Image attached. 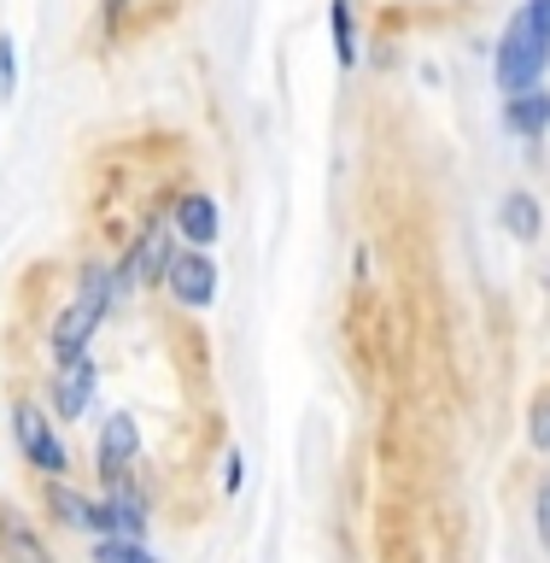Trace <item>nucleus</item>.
I'll use <instances>...</instances> for the list:
<instances>
[{"label": "nucleus", "instance_id": "10", "mask_svg": "<svg viewBox=\"0 0 550 563\" xmlns=\"http://www.w3.org/2000/svg\"><path fill=\"white\" fill-rule=\"evenodd\" d=\"M88 399H94V358L77 352V358H59V376H53V405L65 417H82Z\"/></svg>", "mask_w": 550, "mask_h": 563}, {"label": "nucleus", "instance_id": "18", "mask_svg": "<svg viewBox=\"0 0 550 563\" xmlns=\"http://www.w3.org/2000/svg\"><path fill=\"white\" fill-rule=\"evenodd\" d=\"M18 88V53H12V35H0V95Z\"/></svg>", "mask_w": 550, "mask_h": 563}, {"label": "nucleus", "instance_id": "13", "mask_svg": "<svg viewBox=\"0 0 550 563\" xmlns=\"http://www.w3.org/2000/svg\"><path fill=\"white\" fill-rule=\"evenodd\" d=\"M105 510H112V534H130V540L147 534V499H141V493H130L123 482H112V499H105Z\"/></svg>", "mask_w": 550, "mask_h": 563}, {"label": "nucleus", "instance_id": "20", "mask_svg": "<svg viewBox=\"0 0 550 563\" xmlns=\"http://www.w3.org/2000/svg\"><path fill=\"white\" fill-rule=\"evenodd\" d=\"M539 540L550 545V482L539 487Z\"/></svg>", "mask_w": 550, "mask_h": 563}, {"label": "nucleus", "instance_id": "4", "mask_svg": "<svg viewBox=\"0 0 550 563\" xmlns=\"http://www.w3.org/2000/svg\"><path fill=\"white\" fill-rule=\"evenodd\" d=\"M12 434H18V452L30 457V470L47 475V482H59L65 464H70V457H65V440L53 434V422L35 411V405H18V411H12Z\"/></svg>", "mask_w": 550, "mask_h": 563}, {"label": "nucleus", "instance_id": "8", "mask_svg": "<svg viewBox=\"0 0 550 563\" xmlns=\"http://www.w3.org/2000/svg\"><path fill=\"white\" fill-rule=\"evenodd\" d=\"M170 229H176L188 246H211V241L223 235L217 200H211V194H182V200L170 206Z\"/></svg>", "mask_w": 550, "mask_h": 563}, {"label": "nucleus", "instance_id": "15", "mask_svg": "<svg viewBox=\"0 0 550 563\" xmlns=\"http://www.w3.org/2000/svg\"><path fill=\"white\" fill-rule=\"evenodd\" d=\"M94 563H158L141 540H130V534H100L94 540Z\"/></svg>", "mask_w": 550, "mask_h": 563}, {"label": "nucleus", "instance_id": "5", "mask_svg": "<svg viewBox=\"0 0 550 563\" xmlns=\"http://www.w3.org/2000/svg\"><path fill=\"white\" fill-rule=\"evenodd\" d=\"M170 253H176V235L165 223L141 229L135 246H130V258H123V271H117V288H153V282H165Z\"/></svg>", "mask_w": 550, "mask_h": 563}, {"label": "nucleus", "instance_id": "7", "mask_svg": "<svg viewBox=\"0 0 550 563\" xmlns=\"http://www.w3.org/2000/svg\"><path fill=\"white\" fill-rule=\"evenodd\" d=\"M0 563H53L42 528H35L18 505L0 510Z\"/></svg>", "mask_w": 550, "mask_h": 563}, {"label": "nucleus", "instance_id": "2", "mask_svg": "<svg viewBox=\"0 0 550 563\" xmlns=\"http://www.w3.org/2000/svg\"><path fill=\"white\" fill-rule=\"evenodd\" d=\"M545 65H550V47L539 42V30H534V12H509V24L498 35V59H492V70H498V88L504 95H521V88H534L545 77Z\"/></svg>", "mask_w": 550, "mask_h": 563}, {"label": "nucleus", "instance_id": "11", "mask_svg": "<svg viewBox=\"0 0 550 563\" xmlns=\"http://www.w3.org/2000/svg\"><path fill=\"white\" fill-rule=\"evenodd\" d=\"M504 123H509V135H521V141H539L550 130V88H521V95H504Z\"/></svg>", "mask_w": 550, "mask_h": 563}, {"label": "nucleus", "instance_id": "12", "mask_svg": "<svg viewBox=\"0 0 550 563\" xmlns=\"http://www.w3.org/2000/svg\"><path fill=\"white\" fill-rule=\"evenodd\" d=\"M170 0H100V24L105 35H130V30H147L153 18H165Z\"/></svg>", "mask_w": 550, "mask_h": 563}, {"label": "nucleus", "instance_id": "19", "mask_svg": "<svg viewBox=\"0 0 550 563\" xmlns=\"http://www.w3.org/2000/svg\"><path fill=\"white\" fill-rule=\"evenodd\" d=\"M527 12H534V30H539V42L550 47V0H527Z\"/></svg>", "mask_w": 550, "mask_h": 563}, {"label": "nucleus", "instance_id": "3", "mask_svg": "<svg viewBox=\"0 0 550 563\" xmlns=\"http://www.w3.org/2000/svg\"><path fill=\"white\" fill-rule=\"evenodd\" d=\"M165 288L176 306H188V311H205L211 299H217V264L205 258V246H176L170 264H165Z\"/></svg>", "mask_w": 550, "mask_h": 563}, {"label": "nucleus", "instance_id": "16", "mask_svg": "<svg viewBox=\"0 0 550 563\" xmlns=\"http://www.w3.org/2000/svg\"><path fill=\"white\" fill-rule=\"evenodd\" d=\"M328 24H334V59L358 65V30H351V7H346V0H334V7H328Z\"/></svg>", "mask_w": 550, "mask_h": 563}, {"label": "nucleus", "instance_id": "21", "mask_svg": "<svg viewBox=\"0 0 550 563\" xmlns=\"http://www.w3.org/2000/svg\"><path fill=\"white\" fill-rule=\"evenodd\" d=\"M223 487H228V493L240 487V452H228V457H223Z\"/></svg>", "mask_w": 550, "mask_h": 563}, {"label": "nucleus", "instance_id": "14", "mask_svg": "<svg viewBox=\"0 0 550 563\" xmlns=\"http://www.w3.org/2000/svg\"><path fill=\"white\" fill-rule=\"evenodd\" d=\"M504 223H509V235H516V241H539V235H545V211H539V200H534L527 188H509Z\"/></svg>", "mask_w": 550, "mask_h": 563}, {"label": "nucleus", "instance_id": "1", "mask_svg": "<svg viewBox=\"0 0 550 563\" xmlns=\"http://www.w3.org/2000/svg\"><path fill=\"white\" fill-rule=\"evenodd\" d=\"M112 294H117V276H112V271H88V276H82L77 299L59 311V323H53V334H47L53 358H77V352H88V341H94L105 306H112Z\"/></svg>", "mask_w": 550, "mask_h": 563}, {"label": "nucleus", "instance_id": "17", "mask_svg": "<svg viewBox=\"0 0 550 563\" xmlns=\"http://www.w3.org/2000/svg\"><path fill=\"white\" fill-rule=\"evenodd\" d=\"M527 440H534L539 452H550V394L534 399V429H527Z\"/></svg>", "mask_w": 550, "mask_h": 563}, {"label": "nucleus", "instance_id": "9", "mask_svg": "<svg viewBox=\"0 0 550 563\" xmlns=\"http://www.w3.org/2000/svg\"><path fill=\"white\" fill-rule=\"evenodd\" d=\"M47 510H53L65 528H82V534H94V540L112 534V510L94 505V499H82V493H70V487H59V482L47 487Z\"/></svg>", "mask_w": 550, "mask_h": 563}, {"label": "nucleus", "instance_id": "6", "mask_svg": "<svg viewBox=\"0 0 550 563\" xmlns=\"http://www.w3.org/2000/svg\"><path fill=\"white\" fill-rule=\"evenodd\" d=\"M135 452H141V429H135V417H130V411L105 417V429H100V475H105V487L130 475Z\"/></svg>", "mask_w": 550, "mask_h": 563}]
</instances>
